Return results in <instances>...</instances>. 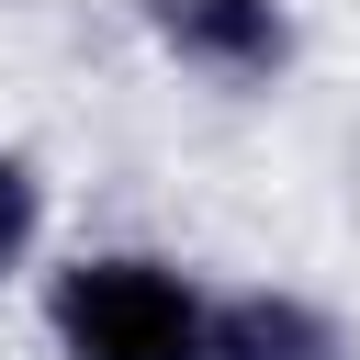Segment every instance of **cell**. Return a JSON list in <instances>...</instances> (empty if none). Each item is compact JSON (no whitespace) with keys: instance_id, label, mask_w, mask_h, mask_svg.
Wrapping results in <instances>:
<instances>
[{"instance_id":"cell-1","label":"cell","mask_w":360,"mask_h":360,"mask_svg":"<svg viewBox=\"0 0 360 360\" xmlns=\"http://www.w3.org/2000/svg\"><path fill=\"white\" fill-rule=\"evenodd\" d=\"M34 315L56 360H214V281L169 248H68Z\"/></svg>"},{"instance_id":"cell-2","label":"cell","mask_w":360,"mask_h":360,"mask_svg":"<svg viewBox=\"0 0 360 360\" xmlns=\"http://www.w3.org/2000/svg\"><path fill=\"white\" fill-rule=\"evenodd\" d=\"M135 11H146V45L202 90H281L304 56L292 0H135Z\"/></svg>"},{"instance_id":"cell-3","label":"cell","mask_w":360,"mask_h":360,"mask_svg":"<svg viewBox=\"0 0 360 360\" xmlns=\"http://www.w3.org/2000/svg\"><path fill=\"white\" fill-rule=\"evenodd\" d=\"M214 360H360V338L304 281H214Z\"/></svg>"},{"instance_id":"cell-4","label":"cell","mask_w":360,"mask_h":360,"mask_svg":"<svg viewBox=\"0 0 360 360\" xmlns=\"http://www.w3.org/2000/svg\"><path fill=\"white\" fill-rule=\"evenodd\" d=\"M34 259H45V169L0 146V281H22Z\"/></svg>"}]
</instances>
